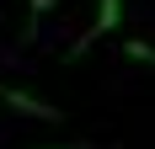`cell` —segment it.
<instances>
[{"label":"cell","mask_w":155,"mask_h":149,"mask_svg":"<svg viewBox=\"0 0 155 149\" xmlns=\"http://www.w3.org/2000/svg\"><path fill=\"white\" fill-rule=\"evenodd\" d=\"M0 106H11V112H21V117H32V122H64V112L54 101H43V96H32V90H21V85H5V80H0Z\"/></svg>","instance_id":"1"},{"label":"cell","mask_w":155,"mask_h":149,"mask_svg":"<svg viewBox=\"0 0 155 149\" xmlns=\"http://www.w3.org/2000/svg\"><path fill=\"white\" fill-rule=\"evenodd\" d=\"M118 27H123V0H96V16H91V27L80 32V43L70 48V59H80L96 37H107V32H118Z\"/></svg>","instance_id":"2"},{"label":"cell","mask_w":155,"mask_h":149,"mask_svg":"<svg viewBox=\"0 0 155 149\" xmlns=\"http://www.w3.org/2000/svg\"><path fill=\"white\" fill-rule=\"evenodd\" d=\"M123 53H128L134 64H150V69H155V48L144 43V37H128V43H123Z\"/></svg>","instance_id":"3"},{"label":"cell","mask_w":155,"mask_h":149,"mask_svg":"<svg viewBox=\"0 0 155 149\" xmlns=\"http://www.w3.org/2000/svg\"><path fill=\"white\" fill-rule=\"evenodd\" d=\"M48 11H54V0H32V27H27V43L38 37V21H43Z\"/></svg>","instance_id":"4"},{"label":"cell","mask_w":155,"mask_h":149,"mask_svg":"<svg viewBox=\"0 0 155 149\" xmlns=\"http://www.w3.org/2000/svg\"><path fill=\"white\" fill-rule=\"evenodd\" d=\"M48 149H96V144H48Z\"/></svg>","instance_id":"5"}]
</instances>
